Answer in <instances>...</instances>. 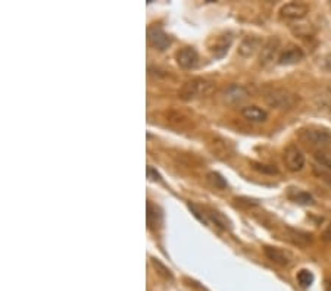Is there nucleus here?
I'll use <instances>...</instances> for the list:
<instances>
[{"instance_id":"nucleus-4","label":"nucleus","mask_w":331,"mask_h":291,"mask_svg":"<svg viewBox=\"0 0 331 291\" xmlns=\"http://www.w3.org/2000/svg\"><path fill=\"white\" fill-rule=\"evenodd\" d=\"M280 52V40L277 37H269L259 52V65L262 68H269L275 61L279 62Z\"/></svg>"},{"instance_id":"nucleus-20","label":"nucleus","mask_w":331,"mask_h":291,"mask_svg":"<svg viewBox=\"0 0 331 291\" xmlns=\"http://www.w3.org/2000/svg\"><path fill=\"white\" fill-rule=\"evenodd\" d=\"M315 159L319 165H322L327 169H331V152L330 150H316L315 152Z\"/></svg>"},{"instance_id":"nucleus-16","label":"nucleus","mask_w":331,"mask_h":291,"mask_svg":"<svg viewBox=\"0 0 331 291\" xmlns=\"http://www.w3.org/2000/svg\"><path fill=\"white\" fill-rule=\"evenodd\" d=\"M289 197L299 205H314V199H312L311 194H308V193H305L299 188L297 190L292 188V191L289 193Z\"/></svg>"},{"instance_id":"nucleus-8","label":"nucleus","mask_w":331,"mask_h":291,"mask_svg":"<svg viewBox=\"0 0 331 291\" xmlns=\"http://www.w3.org/2000/svg\"><path fill=\"white\" fill-rule=\"evenodd\" d=\"M284 163H286L287 169L292 172L302 171L305 166V156L296 146H289L284 152Z\"/></svg>"},{"instance_id":"nucleus-15","label":"nucleus","mask_w":331,"mask_h":291,"mask_svg":"<svg viewBox=\"0 0 331 291\" xmlns=\"http://www.w3.org/2000/svg\"><path fill=\"white\" fill-rule=\"evenodd\" d=\"M146 218H147L149 228H157L162 224V213L152 203H147V215H146Z\"/></svg>"},{"instance_id":"nucleus-24","label":"nucleus","mask_w":331,"mask_h":291,"mask_svg":"<svg viewBox=\"0 0 331 291\" xmlns=\"http://www.w3.org/2000/svg\"><path fill=\"white\" fill-rule=\"evenodd\" d=\"M187 206H189V209L192 210V213L200 221V222H203V224H208V219H206V216L200 212V209L196 206V205H193V203H187Z\"/></svg>"},{"instance_id":"nucleus-14","label":"nucleus","mask_w":331,"mask_h":291,"mask_svg":"<svg viewBox=\"0 0 331 291\" xmlns=\"http://www.w3.org/2000/svg\"><path fill=\"white\" fill-rule=\"evenodd\" d=\"M242 115L244 119L250 121V122H265L268 118V113L258 108V106H246L242 109Z\"/></svg>"},{"instance_id":"nucleus-3","label":"nucleus","mask_w":331,"mask_h":291,"mask_svg":"<svg viewBox=\"0 0 331 291\" xmlns=\"http://www.w3.org/2000/svg\"><path fill=\"white\" fill-rule=\"evenodd\" d=\"M300 138L311 144L312 147H318V150H322L324 147L331 144V134L327 129L322 128H308L300 131Z\"/></svg>"},{"instance_id":"nucleus-27","label":"nucleus","mask_w":331,"mask_h":291,"mask_svg":"<svg viewBox=\"0 0 331 291\" xmlns=\"http://www.w3.org/2000/svg\"><path fill=\"white\" fill-rule=\"evenodd\" d=\"M322 240L324 241H331V224L325 228V231L322 232Z\"/></svg>"},{"instance_id":"nucleus-1","label":"nucleus","mask_w":331,"mask_h":291,"mask_svg":"<svg viewBox=\"0 0 331 291\" xmlns=\"http://www.w3.org/2000/svg\"><path fill=\"white\" fill-rule=\"evenodd\" d=\"M215 90V82L206 80V78H193L183 84V87L178 91L180 99L183 100H196L212 94Z\"/></svg>"},{"instance_id":"nucleus-13","label":"nucleus","mask_w":331,"mask_h":291,"mask_svg":"<svg viewBox=\"0 0 331 291\" xmlns=\"http://www.w3.org/2000/svg\"><path fill=\"white\" fill-rule=\"evenodd\" d=\"M247 90L243 87V85H237V84H233L230 87H227L224 91H223V97L224 100L230 105H236V103H240L243 102L244 99H247Z\"/></svg>"},{"instance_id":"nucleus-6","label":"nucleus","mask_w":331,"mask_h":291,"mask_svg":"<svg viewBox=\"0 0 331 291\" xmlns=\"http://www.w3.org/2000/svg\"><path fill=\"white\" fill-rule=\"evenodd\" d=\"M231 43H233V37L230 32H224L221 35H216L210 40L209 43V50L212 52V55L215 58H223L227 52L228 48L231 47Z\"/></svg>"},{"instance_id":"nucleus-18","label":"nucleus","mask_w":331,"mask_h":291,"mask_svg":"<svg viewBox=\"0 0 331 291\" xmlns=\"http://www.w3.org/2000/svg\"><path fill=\"white\" fill-rule=\"evenodd\" d=\"M208 216L215 222V225H218L219 228H223V229H228L230 228V221L221 213V212H218V210H209V213H208Z\"/></svg>"},{"instance_id":"nucleus-29","label":"nucleus","mask_w":331,"mask_h":291,"mask_svg":"<svg viewBox=\"0 0 331 291\" xmlns=\"http://www.w3.org/2000/svg\"><path fill=\"white\" fill-rule=\"evenodd\" d=\"M328 88H330V93H331V82H330V85H328Z\"/></svg>"},{"instance_id":"nucleus-2","label":"nucleus","mask_w":331,"mask_h":291,"mask_svg":"<svg viewBox=\"0 0 331 291\" xmlns=\"http://www.w3.org/2000/svg\"><path fill=\"white\" fill-rule=\"evenodd\" d=\"M300 100V97L286 88H274L265 93V102L275 109L280 111H290L293 109Z\"/></svg>"},{"instance_id":"nucleus-10","label":"nucleus","mask_w":331,"mask_h":291,"mask_svg":"<svg viewBox=\"0 0 331 291\" xmlns=\"http://www.w3.org/2000/svg\"><path fill=\"white\" fill-rule=\"evenodd\" d=\"M265 256L275 265L279 266H289L292 263V256L289 252L280 249V247H272V246H265L263 249Z\"/></svg>"},{"instance_id":"nucleus-17","label":"nucleus","mask_w":331,"mask_h":291,"mask_svg":"<svg viewBox=\"0 0 331 291\" xmlns=\"http://www.w3.org/2000/svg\"><path fill=\"white\" fill-rule=\"evenodd\" d=\"M206 179L209 181V184L210 185H213L215 188H219V190H226L227 188V181H226V178L221 175V174H218V172H215V171H210V172H208V175H206Z\"/></svg>"},{"instance_id":"nucleus-11","label":"nucleus","mask_w":331,"mask_h":291,"mask_svg":"<svg viewBox=\"0 0 331 291\" xmlns=\"http://www.w3.org/2000/svg\"><path fill=\"white\" fill-rule=\"evenodd\" d=\"M303 58H305V53L302 48L295 44H290L280 53L279 64L280 65H295V64H299Z\"/></svg>"},{"instance_id":"nucleus-28","label":"nucleus","mask_w":331,"mask_h":291,"mask_svg":"<svg viewBox=\"0 0 331 291\" xmlns=\"http://www.w3.org/2000/svg\"><path fill=\"white\" fill-rule=\"evenodd\" d=\"M324 68L331 72V53L324 58Z\"/></svg>"},{"instance_id":"nucleus-19","label":"nucleus","mask_w":331,"mask_h":291,"mask_svg":"<svg viewBox=\"0 0 331 291\" xmlns=\"http://www.w3.org/2000/svg\"><path fill=\"white\" fill-rule=\"evenodd\" d=\"M296 278H297V282L300 284V287H303V288L311 287L314 284V279H315L314 274L311 271H308V269H300L297 272V276Z\"/></svg>"},{"instance_id":"nucleus-21","label":"nucleus","mask_w":331,"mask_h":291,"mask_svg":"<svg viewBox=\"0 0 331 291\" xmlns=\"http://www.w3.org/2000/svg\"><path fill=\"white\" fill-rule=\"evenodd\" d=\"M290 237H292V240L295 242H297L299 246H306V244H309V242L312 241L311 234H305L302 231H293V229H290Z\"/></svg>"},{"instance_id":"nucleus-26","label":"nucleus","mask_w":331,"mask_h":291,"mask_svg":"<svg viewBox=\"0 0 331 291\" xmlns=\"http://www.w3.org/2000/svg\"><path fill=\"white\" fill-rule=\"evenodd\" d=\"M146 172H147V178L149 179H152V181H162V178H160V175L156 172V169H153L152 166H147V169H146Z\"/></svg>"},{"instance_id":"nucleus-25","label":"nucleus","mask_w":331,"mask_h":291,"mask_svg":"<svg viewBox=\"0 0 331 291\" xmlns=\"http://www.w3.org/2000/svg\"><path fill=\"white\" fill-rule=\"evenodd\" d=\"M293 32L297 34V35H309L311 27L308 24H303V25H299L297 28H293Z\"/></svg>"},{"instance_id":"nucleus-12","label":"nucleus","mask_w":331,"mask_h":291,"mask_svg":"<svg viewBox=\"0 0 331 291\" xmlns=\"http://www.w3.org/2000/svg\"><path fill=\"white\" fill-rule=\"evenodd\" d=\"M309 12V6L305 3H287L280 9V14L283 18L287 19H302L308 15Z\"/></svg>"},{"instance_id":"nucleus-22","label":"nucleus","mask_w":331,"mask_h":291,"mask_svg":"<svg viewBox=\"0 0 331 291\" xmlns=\"http://www.w3.org/2000/svg\"><path fill=\"white\" fill-rule=\"evenodd\" d=\"M252 168L261 174H268V175H272V174H279V169L275 168L274 165H265V163H259V162H252Z\"/></svg>"},{"instance_id":"nucleus-23","label":"nucleus","mask_w":331,"mask_h":291,"mask_svg":"<svg viewBox=\"0 0 331 291\" xmlns=\"http://www.w3.org/2000/svg\"><path fill=\"white\" fill-rule=\"evenodd\" d=\"M152 262H153V266L163 275V276H167V278H173V274H171V271L167 268V266H165L163 263H160L157 259H152Z\"/></svg>"},{"instance_id":"nucleus-9","label":"nucleus","mask_w":331,"mask_h":291,"mask_svg":"<svg viewBox=\"0 0 331 291\" xmlns=\"http://www.w3.org/2000/svg\"><path fill=\"white\" fill-rule=\"evenodd\" d=\"M147 37H149L150 44H152L155 48H157V50H160V52L167 50V48L173 44V38H171L167 32H165L162 28H159V27L149 28Z\"/></svg>"},{"instance_id":"nucleus-5","label":"nucleus","mask_w":331,"mask_h":291,"mask_svg":"<svg viewBox=\"0 0 331 291\" xmlns=\"http://www.w3.org/2000/svg\"><path fill=\"white\" fill-rule=\"evenodd\" d=\"M175 61L183 69H193L199 64V53L194 47L186 46L175 53Z\"/></svg>"},{"instance_id":"nucleus-7","label":"nucleus","mask_w":331,"mask_h":291,"mask_svg":"<svg viewBox=\"0 0 331 291\" xmlns=\"http://www.w3.org/2000/svg\"><path fill=\"white\" fill-rule=\"evenodd\" d=\"M263 46V41L259 35H247L242 40L239 46V55L242 58H252L258 52H261V48Z\"/></svg>"}]
</instances>
